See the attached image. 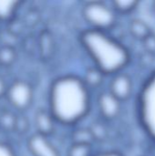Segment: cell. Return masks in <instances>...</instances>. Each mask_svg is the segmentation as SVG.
<instances>
[{"instance_id": "44dd1931", "label": "cell", "mask_w": 155, "mask_h": 156, "mask_svg": "<svg viewBox=\"0 0 155 156\" xmlns=\"http://www.w3.org/2000/svg\"><path fill=\"white\" fill-rule=\"evenodd\" d=\"M153 7H154V10H155V2L153 3Z\"/></svg>"}, {"instance_id": "6da1fadb", "label": "cell", "mask_w": 155, "mask_h": 156, "mask_svg": "<svg viewBox=\"0 0 155 156\" xmlns=\"http://www.w3.org/2000/svg\"><path fill=\"white\" fill-rule=\"evenodd\" d=\"M50 113L58 122L71 125L84 118L90 106L89 88L73 76L56 80L50 89Z\"/></svg>"}, {"instance_id": "ba28073f", "label": "cell", "mask_w": 155, "mask_h": 156, "mask_svg": "<svg viewBox=\"0 0 155 156\" xmlns=\"http://www.w3.org/2000/svg\"><path fill=\"white\" fill-rule=\"evenodd\" d=\"M121 103L122 102L109 91L101 93L98 100L100 112L107 120H113L119 116L122 109Z\"/></svg>"}, {"instance_id": "30bf717a", "label": "cell", "mask_w": 155, "mask_h": 156, "mask_svg": "<svg viewBox=\"0 0 155 156\" xmlns=\"http://www.w3.org/2000/svg\"><path fill=\"white\" fill-rule=\"evenodd\" d=\"M129 30L134 38L139 39L141 41H143L144 38H146L149 35L153 33L151 27L141 19L132 20L129 25Z\"/></svg>"}, {"instance_id": "8fae6325", "label": "cell", "mask_w": 155, "mask_h": 156, "mask_svg": "<svg viewBox=\"0 0 155 156\" xmlns=\"http://www.w3.org/2000/svg\"><path fill=\"white\" fill-rule=\"evenodd\" d=\"M104 74L96 67L90 69L85 74L84 83L87 87H98L102 82Z\"/></svg>"}, {"instance_id": "9c48e42d", "label": "cell", "mask_w": 155, "mask_h": 156, "mask_svg": "<svg viewBox=\"0 0 155 156\" xmlns=\"http://www.w3.org/2000/svg\"><path fill=\"white\" fill-rule=\"evenodd\" d=\"M54 118L51 115L50 112L38 111L36 114L35 123L37 130V133L48 136L54 130Z\"/></svg>"}, {"instance_id": "9a60e30c", "label": "cell", "mask_w": 155, "mask_h": 156, "mask_svg": "<svg viewBox=\"0 0 155 156\" xmlns=\"http://www.w3.org/2000/svg\"><path fill=\"white\" fill-rule=\"evenodd\" d=\"M68 156H91V145L73 144L69 149Z\"/></svg>"}, {"instance_id": "ac0fdd59", "label": "cell", "mask_w": 155, "mask_h": 156, "mask_svg": "<svg viewBox=\"0 0 155 156\" xmlns=\"http://www.w3.org/2000/svg\"><path fill=\"white\" fill-rule=\"evenodd\" d=\"M0 156H16V154L11 147L4 143H0Z\"/></svg>"}, {"instance_id": "2e32d148", "label": "cell", "mask_w": 155, "mask_h": 156, "mask_svg": "<svg viewBox=\"0 0 155 156\" xmlns=\"http://www.w3.org/2000/svg\"><path fill=\"white\" fill-rule=\"evenodd\" d=\"M15 51L9 47H5L0 49V63L3 65H10L15 60Z\"/></svg>"}, {"instance_id": "8992f818", "label": "cell", "mask_w": 155, "mask_h": 156, "mask_svg": "<svg viewBox=\"0 0 155 156\" xmlns=\"http://www.w3.org/2000/svg\"><path fill=\"white\" fill-rule=\"evenodd\" d=\"M133 86L132 79L124 73H117L110 83V93L121 102L130 99L132 94Z\"/></svg>"}, {"instance_id": "5b68a950", "label": "cell", "mask_w": 155, "mask_h": 156, "mask_svg": "<svg viewBox=\"0 0 155 156\" xmlns=\"http://www.w3.org/2000/svg\"><path fill=\"white\" fill-rule=\"evenodd\" d=\"M6 97L12 106L18 110L26 109L33 99V90L31 86L22 80L15 81L6 90Z\"/></svg>"}, {"instance_id": "7c38bea8", "label": "cell", "mask_w": 155, "mask_h": 156, "mask_svg": "<svg viewBox=\"0 0 155 156\" xmlns=\"http://www.w3.org/2000/svg\"><path fill=\"white\" fill-rule=\"evenodd\" d=\"M138 5L139 2L134 0H116L112 2V9L121 14H128L133 11Z\"/></svg>"}, {"instance_id": "d6986e66", "label": "cell", "mask_w": 155, "mask_h": 156, "mask_svg": "<svg viewBox=\"0 0 155 156\" xmlns=\"http://www.w3.org/2000/svg\"><path fill=\"white\" fill-rule=\"evenodd\" d=\"M94 156H122L120 153L117 152H105V153H100Z\"/></svg>"}, {"instance_id": "4fadbf2b", "label": "cell", "mask_w": 155, "mask_h": 156, "mask_svg": "<svg viewBox=\"0 0 155 156\" xmlns=\"http://www.w3.org/2000/svg\"><path fill=\"white\" fill-rule=\"evenodd\" d=\"M18 5L17 1L1 0L0 1V20L9 19L15 13Z\"/></svg>"}, {"instance_id": "277c9868", "label": "cell", "mask_w": 155, "mask_h": 156, "mask_svg": "<svg viewBox=\"0 0 155 156\" xmlns=\"http://www.w3.org/2000/svg\"><path fill=\"white\" fill-rule=\"evenodd\" d=\"M83 16L91 29L107 31L116 22L115 11L103 2L92 1L83 7Z\"/></svg>"}, {"instance_id": "e0dca14e", "label": "cell", "mask_w": 155, "mask_h": 156, "mask_svg": "<svg viewBox=\"0 0 155 156\" xmlns=\"http://www.w3.org/2000/svg\"><path fill=\"white\" fill-rule=\"evenodd\" d=\"M143 46L145 49V52L155 57V34L152 33L143 41Z\"/></svg>"}, {"instance_id": "5bb4252c", "label": "cell", "mask_w": 155, "mask_h": 156, "mask_svg": "<svg viewBox=\"0 0 155 156\" xmlns=\"http://www.w3.org/2000/svg\"><path fill=\"white\" fill-rule=\"evenodd\" d=\"M95 140L90 130H79L73 134V144H85L91 145V143Z\"/></svg>"}, {"instance_id": "3957f363", "label": "cell", "mask_w": 155, "mask_h": 156, "mask_svg": "<svg viewBox=\"0 0 155 156\" xmlns=\"http://www.w3.org/2000/svg\"><path fill=\"white\" fill-rule=\"evenodd\" d=\"M139 119L146 133L155 141V71L143 85L138 102Z\"/></svg>"}, {"instance_id": "ffe728a7", "label": "cell", "mask_w": 155, "mask_h": 156, "mask_svg": "<svg viewBox=\"0 0 155 156\" xmlns=\"http://www.w3.org/2000/svg\"><path fill=\"white\" fill-rule=\"evenodd\" d=\"M6 87H5V81L3 80L2 78H0V97L3 95V94H5L6 92Z\"/></svg>"}, {"instance_id": "52a82bcc", "label": "cell", "mask_w": 155, "mask_h": 156, "mask_svg": "<svg viewBox=\"0 0 155 156\" xmlns=\"http://www.w3.org/2000/svg\"><path fill=\"white\" fill-rule=\"evenodd\" d=\"M27 146L33 156H60L48 137L39 133H36L29 138Z\"/></svg>"}, {"instance_id": "7a4b0ae2", "label": "cell", "mask_w": 155, "mask_h": 156, "mask_svg": "<svg viewBox=\"0 0 155 156\" xmlns=\"http://www.w3.org/2000/svg\"><path fill=\"white\" fill-rule=\"evenodd\" d=\"M86 51L104 75L117 74L130 61L128 49L106 31L88 29L80 36Z\"/></svg>"}]
</instances>
